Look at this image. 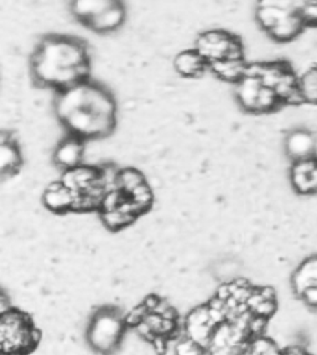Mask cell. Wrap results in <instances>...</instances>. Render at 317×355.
<instances>
[{"label": "cell", "instance_id": "6da1fadb", "mask_svg": "<svg viewBox=\"0 0 317 355\" xmlns=\"http://www.w3.org/2000/svg\"><path fill=\"white\" fill-rule=\"evenodd\" d=\"M36 78L61 91L84 83L89 64L81 42L69 37L53 36L42 42L33 59Z\"/></svg>", "mask_w": 317, "mask_h": 355}, {"label": "cell", "instance_id": "7a4b0ae2", "mask_svg": "<svg viewBox=\"0 0 317 355\" xmlns=\"http://www.w3.org/2000/svg\"><path fill=\"white\" fill-rule=\"evenodd\" d=\"M40 340L28 314L9 308L0 315V350L1 355H26L35 349Z\"/></svg>", "mask_w": 317, "mask_h": 355}, {"label": "cell", "instance_id": "3957f363", "mask_svg": "<svg viewBox=\"0 0 317 355\" xmlns=\"http://www.w3.org/2000/svg\"><path fill=\"white\" fill-rule=\"evenodd\" d=\"M127 326L125 317L117 308H100L91 317L87 328L91 348L100 354H112L120 345Z\"/></svg>", "mask_w": 317, "mask_h": 355}, {"label": "cell", "instance_id": "277c9868", "mask_svg": "<svg viewBox=\"0 0 317 355\" xmlns=\"http://www.w3.org/2000/svg\"><path fill=\"white\" fill-rule=\"evenodd\" d=\"M197 53L210 65L218 60H243V46L239 39L224 30H211L197 39Z\"/></svg>", "mask_w": 317, "mask_h": 355}, {"label": "cell", "instance_id": "5b68a950", "mask_svg": "<svg viewBox=\"0 0 317 355\" xmlns=\"http://www.w3.org/2000/svg\"><path fill=\"white\" fill-rule=\"evenodd\" d=\"M64 123L69 127L73 136L78 138H94L105 137L111 133L114 127V117L98 116L87 108H82L64 119Z\"/></svg>", "mask_w": 317, "mask_h": 355}, {"label": "cell", "instance_id": "8992f818", "mask_svg": "<svg viewBox=\"0 0 317 355\" xmlns=\"http://www.w3.org/2000/svg\"><path fill=\"white\" fill-rule=\"evenodd\" d=\"M218 326L219 324L213 318L208 306H201L194 308V311L188 314L183 329L186 337L191 338L194 342L207 348L212 334Z\"/></svg>", "mask_w": 317, "mask_h": 355}, {"label": "cell", "instance_id": "52a82bcc", "mask_svg": "<svg viewBox=\"0 0 317 355\" xmlns=\"http://www.w3.org/2000/svg\"><path fill=\"white\" fill-rule=\"evenodd\" d=\"M285 153L289 159L294 162L315 158L317 154V135L307 128H294L290 130L284 142Z\"/></svg>", "mask_w": 317, "mask_h": 355}, {"label": "cell", "instance_id": "ba28073f", "mask_svg": "<svg viewBox=\"0 0 317 355\" xmlns=\"http://www.w3.org/2000/svg\"><path fill=\"white\" fill-rule=\"evenodd\" d=\"M317 286V254H311L300 262L291 276V288L300 297L306 290Z\"/></svg>", "mask_w": 317, "mask_h": 355}, {"label": "cell", "instance_id": "9c48e42d", "mask_svg": "<svg viewBox=\"0 0 317 355\" xmlns=\"http://www.w3.org/2000/svg\"><path fill=\"white\" fill-rule=\"evenodd\" d=\"M248 311L254 317H260L268 320L271 318L276 311L275 292L271 287H262V288H254L251 297L248 298Z\"/></svg>", "mask_w": 317, "mask_h": 355}, {"label": "cell", "instance_id": "30bf717a", "mask_svg": "<svg viewBox=\"0 0 317 355\" xmlns=\"http://www.w3.org/2000/svg\"><path fill=\"white\" fill-rule=\"evenodd\" d=\"M75 193L66 188L61 182L50 184L44 194V204L55 213H64L75 209Z\"/></svg>", "mask_w": 317, "mask_h": 355}, {"label": "cell", "instance_id": "8fae6325", "mask_svg": "<svg viewBox=\"0 0 317 355\" xmlns=\"http://www.w3.org/2000/svg\"><path fill=\"white\" fill-rule=\"evenodd\" d=\"M305 21L298 12H290L282 19L274 29L268 33L273 40L278 42H290L299 39L306 29Z\"/></svg>", "mask_w": 317, "mask_h": 355}, {"label": "cell", "instance_id": "7c38bea8", "mask_svg": "<svg viewBox=\"0 0 317 355\" xmlns=\"http://www.w3.org/2000/svg\"><path fill=\"white\" fill-rule=\"evenodd\" d=\"M83 144L81 138L73 136L60 143L59 148L55 152V160L57 166L66 171L80 166L82 160Z\"/></svg>", "mask_w": 317, "mask_h": 355}, {"label": "cell", "instance_id": "4fadbf2b", "mask_svg": "<svg viewBox=\"0 0 317 355\" xmlns=\"http://www.w3.org/2000/svg\"><path fill=\"white\" fill-rule=\"evenodd\" d=\"M262 87L263 85L258 77L244 76L237 83V98L244 110L255 112Z\"/></svg>", "mask_w": 317, "mask_h": 355}, {"label": "cell", "instance_id": "5bb4252c", "mask_svg": "<svg viewBox=\"0 0 317 355\" xmlns=\"http://www.w3.org/2000/svg\"><path fill=\"white\" fill-rule=\"evenodd\" d=\"M124 17H125V12L122 4L118 1H112V4L108 6L105 12L92 19L87 25L91 29L102 31V33L112 31L122 25Z\"/></svg>", "mask_w": 317, "mask_h": 355}, {"label": "cell", "instance_id": "9a60e30c", "mask_svg": "<svg viewBox=\"0 0 317 355\" xmlns=\"http://www.w3.org/2000/svg\"><path fill=\"white\" fill-rule=\"evenodd\" d=\"M208 65L196 50H188L179 53L175 59V69L182 76L197 77Z\"/></svg>", "mask_w": 317, "mask_h": 355}, {"label": "cell", "instance_id": "2e32d148", "mask_svg": "<svg viewBox=\"0 0 317 355\" xmlns=\"http://www.w3.org/2000/svg\"><path fill=\"white\" fill-rule=\"evenodd\" d=\"M212 71L226 81L238 83L246 76L247 64L243 60H218L210 64Z\"/></svg>", "mask_w": 317, "mask_h": 355}, {"label": "cell", "instance_id": "e0dca14e", "mask_svg": "<svg viewBox=\"0 0 317 355\" xmlns=\"http://www.w3.org/2000/svg\"><path fill=\"white\" fill-rule=\"evenodd\" d=\"M298 85L304 103L317 106V64L305 69L299 76Z\"/></svg>", "mask_w": 317, "mask_h": 355}, {"label": "cell", "instance_id": "ac0fdd59", "mask_svg": "<svg viewBox=\"0 0 317 355\" xmlns=\"http://www.w3.org/2000/svg\"><path fill=\"white\" fill-rule=\"evenodd\" d=\"M112 1H103V0H84V1H75L72 4V12L76 15L81 21L89 24L92 19L98 17L105 12Z\"/></svg>", "mask_w": 317, "mask_h": 355}, {"label": "cell", "instance_id": "d6986e66", "mask_svg": "<svg viewBox=\"0 0 317 355\" xmlns=\"http://www.w3.org/2000/svg\"><path fill=\"white\" fill-rule=\"evenodd\" d=\"M21 164V157L14 142L0 144V171L1 175H12Z\"/></svg>", "mask_w": 317, "mask_h": 355}, {"label": "cell", "instance_id": "ffe728a7", "mask_svg": "<svg viewBox=\"0 0 317 355\" xmlns=\"http://www.w3.org/2000/svg\"><path fill=\"white\" fill-rule=\"evenodd\" d=\"M144 183H145V180H144L143 174L138 172L134 168H125V169L119 171L117 187L118 189L123 191L125 196H129L133 190Z\"/></svg>", "mask_w": 317, "mask_h": 355}, {"label": "cell", "instance_id": "44dd1931", "mask_svg": "<svg viewBox=\"0 0 317 355\" xmlns=\"http://www.w3.org/2000/svg\"><path fill=\"white\" fill-rule=\"evenodd\" d=\"M244 355H282V350L271 338L258 336L249 340Z\"/></svg>", "mask_w": 317, "mask_h": 355}, {"label": "cell", "instance_id": "7402d4cb", "mask_svg": "<svg viewBox=\"0 0 317 355\" xmlns=\"http://www.w3.org/2000/svg\"><path fill=\"white\" fill-rule=\"evenodd\" d=\"M100 215H102V221L109 229H122V227H125V226L132 224L133 220L136 218V216L132 215V214L125 213L119 207L116 209V210H111V211H102Z\"/></svg>", "mask_w": 317, "mask_h": 355}, {"label": "cell", "instance_id": "603a6c76", "mask_svg": "<svg viewBox=\"0 0 317 355\" xmlns=\"http://www.w3.org/2000/svg\"><path fill=\"white\" fill-rule=\"evenodd\" d=\"M128 198H129L130 202L134 204L138 215L143 213V211H145L153 202V194H152V190L147 187V183L139 185L138 188L130 193Z\"/></svg>", "mask_w": 317, "mask_h": 355}, {"label": "cell", "instance_id": "cb8c5ba5", "mask_svg": "<svg viewBox=\"0 0 317 355\" xmlns=\"http://www.w3.org/2000/svg\"><path fill=\"white\" fill-rule=\"evenodd\" d=\"M175 354L176 355H208L207 348L194 342L191 338L185 334L177 339L175 344Z\"/></svg>", "mask_w": 317, "mask_h": 355}, {"label": "cell", "instance_id": "d4e9b609", "mask_svg": "<svg viewBox=\"0 0 317 355\" xmlns=\"http://www.w3.org/2000/svg\"><path fill=\"white\" fill-rule=\"evenodd\" d=\"M280 105V101L276 96L275 91L268 87H262L260 94H259L258 102H257V108L255 112L265 113L271 112L274 108Z\"/></svg>", "mask_w": 317, "mask_h": 355}, {"label": "cell", "instance_id": "484cf974", "mask_svg": "<svg viewBox=\"0 0 317 355\" xmlns=\"http://www.w3.org/2000/svg\"><path fill=\"white\" fill-rule=\"evenodd\" d=\"M299 14L305 21L306 26L317 28V1H304Z\"/></svg>", "mask_w": 317, "mask_h": 355}, {"label": "cell", "instance_id": "4316f807", "mask_svg": "<svg viewBox=\"0 0 317 355\" xmlns=\"http://www.w3.org/2000/svg\"><path fill=\"white\" fill-rule=\"evenodd\" d=\"M300 298L302 300V302L305 303L307 307L312 308V309H317V286L316 287H311L309 290H306Z\"/></svg>", "mask_w": 317, "mask_h": 355}, {"label": "cell", "instance_id": "83f0119b", "mask_svg": "<svg viewBox=\"0 0 317 355\" xmlns=\"http://www.w3.org/2000/svg\"><path fill=\"white\" fill-rule=\"evenodd\" d=\"M298 355H311V354H310V353H309V352H307V350L304 349V348H302V347H301V348H300L299 353H298Z\"/></svg>", "mask_w": 317, "mask_h": 355}]
</instances>
